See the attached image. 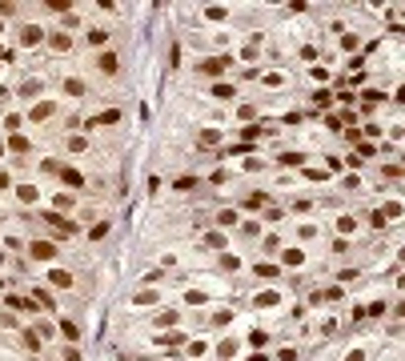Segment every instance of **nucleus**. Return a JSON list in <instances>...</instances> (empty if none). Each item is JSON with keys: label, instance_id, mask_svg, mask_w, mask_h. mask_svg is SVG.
I'll return each mask as SVG.
<instances>
[{"label": "nucleus", "instance_id": "obj_35", "mask_svg": "<svg viewBox=\"0 0 405 361\" xmlns=\"http://www.w3.org/2000/svg\"><path fill=\"white\" fill-rule=\"evenodd\" d=\"M257 273H261V277H277L281 269H277V265H257Z\"/></svg>", "mask_w": 405, "mask_h": 361}, {"label": "nucleus", "instance_id": "obj_17", "mask_svg": "<svg viewBox=\"0 0 405 361\" xmlns=\"http://www.w3.org/2000/svg\"><path fill=\"white\" fill-rule=\"evenodd\" d=\"M285 265H289V269L305 265V253H301V249H285Z\"/></svg>", "mask_w": 405, "mask_h": 361}, {"label": "nucleus", "instance_id": "obj_1", "mask_svg": "<svg viewBox=\"0 0 405 361\" xmlns=\"http://www.w3.org/2000/svg\"><path fill=\"white\" fill-rule=\"evenodd\" d=\"M44 221H48V225H52V229H56V233H52V237H56V241H69V237H73V233H76V225H73V221H69V217H60V213H48V217H44Z\"/></svg>", "mask_w": 405, "mask_h": 361}, {"label": "nucleus", "instance_id": "obj_27", "mask_svg": "<svg viewBox=\"0 0 405 361\" xmlns=\"http://www.w3.org/2000/svg\"><path fill=\"white\" fill-rule=\"evenodd\" d=\"M337 229H341V233H357V221H353V217H341Z\"/></svg>", "mask_w": 405, "mask_h": 361}, {"label": "nucleus", "instance_id": "obj_15", "mask_svg": "<svg viewBox=\"0 0 405 361\" xmlns=\"http://www.w3.org/2000/svg\"><path fill=\"white\" fill-rule=\"evenodd\" d=\"M52 285L69 289V285H73V273H65V269H52Z\"/></svg>", "mask_w": 405, "mask_h": 361}, {"label": "nucleus", "instance_id": "obj_37", "mask_svg": "<svg viewBox=\"0 0 405 361\" xmlns=\"http://www.w3.org/2000/svg\"><path fill=\"white\" fill-rule=\"evenodd\" d=\"M341 48H345V52H353V48H357V36H353V33H349V36H341Z\"/></svg>", "mask_w": 405, "mask_h": 361}, {"label": "nucleus", "instance_id": "obj_5", "mask_svg": "<svg viewBox=\"0 0 405 361\" xmlns=\"http://www.w3.org/2000/svg\"><path fill=\"white\" fill-rule=\"evenodd\" d=\"M116 120H120V112H116V108H109V112H101V116H92V120H88V129H97V125H116Z\"/></svg>", "mask_w": 405, "mask_h": 361}, {"label": "nucleus", "instance_id": "obj_8", "mask_svg": "<svg viewBox=\"0 0 405 361\" xmlns=\"http://www.w3.org/2000/svg\"><path fill=\"white\" fill-rule=\"evenodd\" d=\"M116 69H120V60H116L112 52H105V56H101V72H105V76H112Z\"/></svg>", "mask_w": 405, "mask_h": 361}, {"label": "nucleus", "instance_id": "obj_6", "mask_svg": "<svg viewBox=\"0 0 405 361\" xmlns=\"http://www.w3.org/2000/svg\"><path fill=\"white\" fill-rule=\"evenodd\" d=\"M52 112H56V105H52V101H40V105H37L33 112H28V116H33V120H48Z\"/></svg>", "mask_w": 405, "mask_h": 361}, {"label": "nucleus", "instance_id": "obj_16", "mask_svg": "<svg viewBox=\"0 0 405 361\" xmlns=\"http://www.w3.org/2000/svg\"><path fill=\"white\" fill-rule=\"evenodd\" d=\"M60 333H65L69 341H76V337H80V325H76V321H60Z\"/></svg>", "mask_w": 405, "mask_h": 361}, {"label": "nucleus", "instance_id": "obj_41", "mask_svg": "<svg viewBox=\"0 0 405 361\" xmlns=\"http://www.w3.org/2000/svg\"><path fill=\"white\" fill-rule=\"evenodd\" d=\"M65 361H80V353H76V349H69V353H65Z\"/></svg>", "mask_w": 405, "mask_h": 361}, {"label": "nucleus", "instance_id": "obj_3", "mask_svg": "<svg viewBox=\"0 0 405 361\" xmlns=\"http://www.w3.org/2000/svg\"><path fill=\"white\" fill-rule=\"evenodd\" d=\"M225 69H229V52H225V56H213V60H205V65H201L205 76H221Z\"/></svg>", "mask_w": 405, "mask_h": 361}, {"label": "nucleus", "instance_id": "obj_33", "mask_svg": "<svg viewBox=\"0 0 405 361\" xmlns=\"http://www.w3.org/2000/svg\"><path fill=\"white\" fill-rule=\"evenodd\" d=\"M301 161H305L301 153H281V165H301Z\"/></svg>", "mask_w": 405, "mask_h": 361}, {"label": "nucleus", "instance_id": "obj_14", "mask_svg": "<svg viewBox=\"0 0 405 361\" xmlns=\"http://www.w3.org/2000/svg\"><path fill=\"white\" fill-rule=\"evenodd\" d=\"M8 148H12V153H28V137L12 133V137H8Z\"/></svg>", "mask_w": 405, "mask_h": 361}, {"label": "nucleus", "instance_id": "obj_9", "mask_svg": "<svg viewBox=\"0 0 405 361\" xmlns=\"http://www.w3.org/2000/svg\"><path fill=\"white\" fill-rule=\"evenodd\" d=\"M73 205H76V201H73L69 193H56V197H52V209H56V213H65V209H73Z\"/></svg>", "mask_w": 405, "mask_h": 361}, {"label": "nucleus", "instance_id": "obj_29", "mask_svg": "<svg viewBox=\"0 0 405 361\" xmlns=\"http://www.w3.org/2000/svg\"><path fill=\"white\" fill-rule=\"evenodd\" d=\"M217 353H221V357H233V353H237V345H233V341H221V345H217Z\"/></svg>", "mask_w": 405, "mask_h": 361}, {"label": "nucleus", "instance_id": "obj_40", "mask_svg": "<svg viewBox=\"0 0 405 361\" xmlns=\"http://www.w3.org/2000/svg\"><path fill=\"white\" fill-rule=\"evenodd\" d=\"M345 361H365V353H361V349H353V353H349Z\"/></svg>", "mask_w": 405, "mask_h": 361}, {"label": "nucleus", "instance_id": "obj_32", "mask_svg": "<svg viewBox=\"0 0 405 361\" xmlns=\"http://www.w3.org/2000/svg\"><path fill=\"white\" fill-rule=\"evenodd\" d=\"M8 305H12V309H33V301H24V297H8Z\"/></svg>", "mask_w": 405, "mask_h": 361}, {"label": "nucleus", "instance_id": "obj_44", "mask_svg": "<svg viewBox=\"0 0 405 361\" xmlns=\"http://www.w3.org/2000/svg\"><path fill=\"white\" fill-rule=\"evenodd\" d=\"M0 153H4V144H0Z\"/></svg>", "mask_w": 405, "mask_h": 361}, {"label": "nucleus", "instance_id": "obj_19", "mask_svg": "<svg viewBox=\"0 0 405 361\" xmlns=\"http://www.w3.org/2000/svg\"><path fill=\"white\" fill-rule=\"evenodd\" d=\"M88 44H92V48H101V44H109V33H101V28H92V33H88Z\"/></svg>", "mask_w": 405, "mask_h": 361}, {"label": "nucleus", "instance_id": "obj_42", "mask_svg": "<svg viewBox=\"0 0 405 361\" xmlns=\"http://www.w3.org/2000/svg\"><path fill=\"white\" fill-rule=\"evenodd\" d=\"M12 185V180H8V173H0V189H8Z\"/></svg>", "mask_w": 405, "mask_h": 361}, {"label": "nucleus", "instance_id": "obj_21", "mask_svg": "<svg viewBox=\"0 0 405 361\" xmlns=\"http://www.w3.org/2000/svg\"><path fill=\"white\" fill-rule=\"evenodd\" d=\"M265 201H269L265 193H249V197H245V209H261Z\"/></svg>", "mask_w": 405, "mask_h": 361}, {"label": "nucleus", "instance_id": "obj_38", "mask_svg": "<svg viewBox=\"0 0 405 361\" xmlns=\"http://www.w3.org/2000/svg\"><path fill=\"white\" fill-rule=\"evenodd\" d=\"M265 341H269V337H265V333H249V345H253V349H261V345H265Z\"/></svg>", "mask_w": 405, "mask_h": 361}, {"label": "nucleus", "instance_id": "obj_20", "mask_svg": "<svg viewBox=\"0 0 405 361\" xmlns=\"http://www.w3.org/2000/svg\"><path fill=\"white\" fill-rule=\"evenodd\" d=\"M65 93H69V97H80V93H84V84H80L76 76H69V80H65Z\"/></svg>", "mask_w": 405, "mask_h": 361}, {"label": "nucleus", "instance_id": "obj_22", "mask_svg": "<svg viewBox=\"0 0 405 361\" xmlns=\"http://www.w3.org/2000/svg\"><path fill=\"white\" fill-rule=\"evenodd\" d=\"M184 301H189V305H205V301H209V297H205L201 289H189V293H184Z\"/></svg>", "mask_w": 405, "mask_h": 361}, {"label": "nucleus", "instance_id": "obj_24", "mask_svg": "<svg viewBox=\"0 0 405 361\" xmlns=\"http://www.w3.org/2000/svg\"><path fill=\"white\" fill-rule=\"evenodd\" d=\"M105 233H109V221H97V225H92V229H88V237H92V241H101Z\"/></svg>", "mask_w": 405, "mask_h": 361}, {"label": "nucleus", "instance_id": "obj_36", "mask_svg": "<svg viewBox=\"0 0 405 361\" xmlns=\"http://www.w3.org/2000/svg\"><path fill=\"white\" fill-rule=\"evenodd\" d=\"M209 20H225V8L221 4H209Z\"/></svg>", "mask_w": 405, "mask_h": 361}, {"label": "nucleus", "instance_id": "obj_39", "mask_svg": "<svg viewBox=\"0 0 405 361\" xmlns=\"http://www.w3.org/2000/svg\"><path fill=\"white\" fill-rule=\"evenodd\" d=\"M16 12V4H12V0H0V16H12Z\"/></svg>", "mask_w": 405, "mask_h": 361}, {"label": "nucleus", "instance_id": "obj_43", "mask_svg": "<svg viewBox=\"0 0 405 361\" xmlns=\"http://www.w3.org/2000/svg\"><path fill=\"white\" fill-rule=\"evenodd\" d=\"M249 361H265V357H261V353H253V357H249Z\"/></svg>", "mask_w": 405, "mask_h": 361}, {"label": "nucleus", "instance_id": "obj_23", "mask_svg": "<svg viewBox=\"0 0 405 361\" xmlns=\"http://www.w3.org/2000/svg\"><path fill=\"white\" fill-rule=\"evenodd\" d=\"M16 197H20V201H28V205H33V201H37V189H33V185H20V189H16Z\"/></svg>", "mask_w": 405, "mask_h": 361}, {"label": "nucleus", "instance_id": "obj_34", "mask_svg": "<svg viewBox=\"0 0 405 361\" xmlns=\"http://www.w3.org/2000/svg\"><path fill=\"white\" fill-rule=\"evenodd\" d=\"M161 325H165V329L177 325V313H161V317H157V329H161Z\"/></svg>", "mask_w": 405, "mask_h": 361}, {"label": "nucleus", "instance_id": "obj_7", "mask_svg": "<svg viewBox=\"0 0 405 361\" xmlns=\"http://www.w3.org/2000/svg\"><path fill=\"white\" fill-rule=\"evenodd\" d=\"M69 44H73V40H69L65 33H52V36H48V48H56V52H69Z\"/></svg>", "mask_w": 405, "mask_h": 361}, {"label": "nucleus", "instance_id": "obj_31", "mask_svg": "<svg viewBox=\"0 0 405 361\" xmlns=\"http://www.w3.org/2000/svg\"><path fill=\"white\" fill-rule=\"evenodd\" d=\"M44 8H52V12H65V8H73V4H69V0H48Z\"/></svg>", "mask_w": 405, "mask_h": 361}, {"label": "nucleus", "instance_id": "obj_18", "mask_svg": "<svg viewBox=\"0 0 405 361\" xmlns=\"http://www.w3.org/2000/svg\"><path fill=\"white\" fill-rule=\"evenodd\" d=\"M217 141H221V133H217V129H205V133H201V148H213Z\"/></svg>", "mask_w": 405, "mask_h": 361}, {"label": "nucleus", "instance_id": "obj_4", "mask_svg": "<svg viewBox=\"0 0 405 361\" xmlns=\"http://www.w3.org/2000/svg\"><path fill=\"white\" fill-rule=\"evenodd\" d=\"M28 253H33L37 261H52V257H56V245H52V241H33V249H28Z\"/></svg>", "mask_w": 405, "mask_h": 361}, {"label": "nucleus", "instance_id": "obj_12", "mask_svg": "<svg viewBox=\"0 0 405 361\" xmlns=\"http://www.w3.org/2000/svg\"><path fill=\"white\" fill-rule=\"evenodd\" d=\"M277 301H281V293H277V289H265V293H257V305H277Z\"/></svg>", "mask_w": 405, "mask_h": 361}, {"label": "nucleus", "instance_id": "obj_25", "mask_svg": "<svg viewBox=\"0 0 405 361\" xmlns=\"http://www.w3.org/2000/svg\"><path fill=\"white\" fill-rule=\"evenodd\" d=\"M313 301H341V289H337V285H333V289H325V293H317V297H313Z\"/></svg>", "mask_w": 405, "mask_h": 361}, {"label": "nucleus", "instance_id": "obj_28", "mask_svg": "<svg viewBox=\"0 0 405 361\" xmlns=\"http://www.w3.org/2000/svg\"><path fill=\"white\" fill-rule=\"evenodd\" d=\"M213 97H221V101L233 97V84H213Z\"/></svg>", "mask_w": 405, "mask_h": 361}, {"label": "nucleus", "instance_id": "obj_26", "mask_svg": "<svg viewBox=\"0 0 405 361\" xmlns=\"http://www.w3.org/2000/svg\"><path fill=\"white\" fill-rule=\"evenodd\" d=\"M233 221H237L233 209H221V213H217V225H233Z\"/></svg>", "mask_w": 405, "mask_h": 361}, {"label": "nucleus", "instance_id": "obj_30", "mask_svg": "<svg viewBox=\"0 0 405 361\" xmlns=\"http://www.w3.org/2000/svg\"><path fill=\"white\" fill-rule=\"evenodd\" d=\"M221 265H225V269H229V273H233V269H241V261H237V257H233V253H225V257H221Z\"/></svg>", "mask_w": 405, "mask_h": 361}, {"label": "nucleus", "instance_id": "obj_11", "mask_svg": "<svg viewBox=\"0 0 405 361\" xmlns=\"http://www.w3.org/2000/svg\"><path fill=\"white\" fill-rule=\"evenodd\" d=\"M133 301H137V305H152V301H161V293H157V289H141Z\"/></svg>", "mask_w": 405, "mask_h": 361}, {"label": "nucleus", "instance_id": "obj_2", "mask_svg": "<svg viewBox=\"0 0 405 361\" xmlns=\"http://www.w3.org/2000/svg\"><path fill=\"white\" fill-rule=\"evenodd\" d=\"M40 40H44V33H40L37 24H24V28H20V44H24V48H37Z\"/></svg>", "mask_w": 405, "mask_h": 361}, {"label": "nucleus", "instance_id": "obj_10", "mask_svg": "<svg viewBox=\"0 0 405 361\" xmlns=\"http://www.w3.org/2000/svg\"><path fill=\"white\" fill-rule=\"evenodd\" d=\"M60 177H65V185H73V189H76L80 180H84V177H80L76 169H69V165H60Z\"/></svg>", "mask_w": 405, "mask_h": 361}, {"label": "nucleus", "instance_id": "obj_13", "mask_svg": "<svg viewBox=\"0 0 405 361\" xmlns=\"http://www.w3.org/2000/svg\"><path fill=\"white\" fill-rule=\"evenodd\" d=\"M33 297H37V305H40V309H52V305H56L48 289H33Z\"/></svg>", "mask_w": 405, "mask_h": 361}]
</instances>
